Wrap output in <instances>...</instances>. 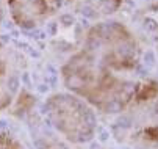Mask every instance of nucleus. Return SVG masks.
<instances>
[{
  "mask_svg": "<svg viewBox=\"0 0 158 149\" xmlns=\"http://www.w3.org/2000/svg\"><path fill=\"white\" fill-rule=\"evenodd\" d=\"M46 110L55 129L72 143L91 140L96 118L88 105L72 94H53L46 102Z\"/></svg>",
  "mask_w": 158,
  "mask_h": 149,
  "instance_id": "obj_1",
  "label": "nucleus"
},
{
  "mask_svg": "<svg viewBox=\"0 0 158 149\" xmlns=\"http://www.w3.org/2000/svg\"><path fill=\"white\" fill-rule=\"evenodd\" d=\"M14 22L24 28H33L53 17L61 0H8Z\"/></svg>",
  "mask_w": 158,
  "mask_h": 149,
  "instance_id": "obj_2",
  "label": "nucleus"
},
{
  "mask_svg": "<svg viewBox=\"0 0 158 149\" xmlns=\"http://www.w3.org/2000/svg\"><path fill=\"white\" fill-rule=\"evenodd\" d=\"M85 41L80 22L71 14H63L56 19L50 35V47L60 53H71Z\"/></svg>",
  "mask_w": 158,
  "mask_h": 149,
  "instance_id": "obj_3",
  "label": "nucleus"
},
{
  "mask_svg": "<svg viewBox=\"0 0 158 149\" xmlns=\"http://www.w3.org/2000/svg\"><path fill=\"white\" fill-rule=\"evenodd\" d=\"M69 5L86 17H100L114 13L119 0H67Z\"/></svg>",
  "mask_w": 158,
  "mask_h": 149,
  "instance_id": "obj_4",
  "label": "nucleus"
},
{
  "mask_svg": "<svg viewBox=\"0 0 158 149\" xmlns=\"http://www.w3.org/2000/svg\"><path fill=\"white\" fill-rule=\"evenodd\" d=\"M13 57L8 50H0V110L11 102L13 96Z\"/></svg>",
  "mask_w": 158,
  "mask_h": 149,
  "instance_id": "obj_5",
  "label": "nucleus"
},
{
  "mask_svg": "<svg viewBox=\"0 0 158 149\" xmlns=\"http://www.w3.org/2000/svg\"><path fill=\"white\" fill-rule=\"evenodd\" d=\"M136 25L146 36L158 38V0L138 13Z\"/></svg>",
  "mask_w": 158,
  "mask_h": 149,
  "instance_id": "obj_6",
  "label": "nucleus"
},
{
  "mask_svg": "<svg viewBox=\"0 0 158 149\" xmlns=\"http://www.w3.org/2000/svg\"><path fill=\"white\" fill-rule=\"evenodd\" d=\"M135 140L143 144H158V124H147L141 126L135 134Z\"/></svg>",
  "mask_w": 158,
  "mask_h": 149,
  "instance_id": "obj_7",
  "label": "nucleus"
},
{
  "mask_svg": "<svg viewBox=\"0 0 158 149\" xmlns=\"http://www.w3.org/2000/svg\"><path fill=\"white\" fill-rule=\"evenodd\" d=\"M0 149H24L22 144L6 132L0 134Z\"/></svg>",
  "mask_w": 158,
  "mask_h": 149,
  "instance_id": "obj_8",
  "label": "nucleus"
},
{
  "mask_svg": "<svg viewBox=\"0 0 158 149\" xmlns=\"http://www.w3.org/2000/svg\"><path fill=\"white\" fill-rule=\"evenodd\" d=\"M44 149H69V147L64 146L63 143H58V141H50L49 144H46Z\"/></svg>",
  "mask_w": 158,
  "mask_h": 149,
  "instance_id": "obj_9",
  "label": "nucleus"
},
{
  "mask_svg": "<svg viewBox=\"0 0 158 149\" xmlns=\"http://www.w3.org/2000/svg\"><path fill=\"white\" fill-rule=\"evenodd\" d=\"M3 19V6H2V2H0V22H2Z\"/></svg>",
  "mask_w": 158,
  "mask_h": 149,
  "instance_id": "obj_10",
  "label": "nucleus"
}]
</instances>
